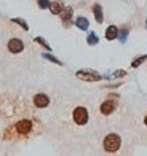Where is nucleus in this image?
<instances>
[{"mask_svg":"<svg viewBox=\"0 0 147 156\" xmlns=\"http://www.w3.org/2000/svg\"><path fill=\"white\" fill-rule=\"evenodd\" d=\"M120 145H122V139L117 134H109L104 139V150L107 153H115L120 148Z\"/></svg>","mask_w":147,"mask_h":156,"instance_id":"obj_1","label":"nucleus"},{"mask_svg":"<svg viewBox=\"0 0 147 156\" xmlns=\"http://www.w3.org/2000/svg\"><path fill=\"white\" fill-rule=\"evenodd\" d=\"M77 78L82 81H90V83H93V81H99L102 75L101 73H97L94 72V70H77Z\"/></svg>","mask_w":147,"mask_h":156,"instance_id":"obj_2","label":"nucleus"},{"mask_svg":"<svg viewBox=\"0 0 147 156\" xmlns=\"http://www.w3.org/2000/svg\"><path fill=\"white\" fill-rule=\"evenodd\" d=\"M74 121L80 126L86 124L88 123V110L85 107H77L74 110Z\"/></svg>","mask_w":147,"mask_h":156,"instance_id":"obj_3","label":"nucleus"},{"mask_svg":"<svg viewBox=\"0 0 147 156\" xmlns=\"http://www.w3.org/2000/svg\"><path fill=\"white\" fill-rule=\"evenodd\" d=\"M15 129L18 134H23V136H26V134H29L31 129H32V123L29 121V119H21V121L16 123Z\"/></svg>","mask_w":147,"mask_h":156,"instance_id":"obj_4","label":"nucleus"},{"mask_svg":"<svg viewBox=\"0 0 147 156\" xmlns=\"http://www.w3.org/2000/svg\"><path fill=\"white\" fill-rule=\"evenodd\" d=\"M114 99H117V97H110L109 101H106V102L101 104V113H102V115H110V113L115 110L117 102L114 101Z\"/></svg>","mask_w":147,"mask_h":156,"instance_id":"obj_5","label":"nucleus"},{"mask_svg":"<svg viewBox=\"0 0 147 156\" xmlns=\"http://www.w3.org/2000/svg\"><path fill=\"white\" fill-rule=\"evenodd\" d=\"M34 105L37 108H45L50 105V99H48L46 94H35L34 96Z\"/></svg>","mask_w":147,"mask_h":156,"instance_id":"obj_6","label":"nucleus"},{"mask_svg":"<svg viewBox=\"0 0 147 156\" xmlns=\"http://www.w3.org/2000/svg\"><path fill=\"white\" fill-rule=\"evenodd\" d=\"M24 49V43L21 41L19 38H11L10 41H8V51L10 53H21Z\"/></svg>","mask_w":147,"mask_h":156,"instance_id":"obj_7","label":"nucleus"},{"mask_svg":"<svg viewBox=\"0 0 147 156\" xmlns=\"http://www.w3.org/2000/svg\"><path fill=\"white\" fill-rule=\"evenodd\" d=\"M93 15H94V18H96V23H102L104 21V15H102V8H101V5L99 3H94L93 5Z\"/></svg>","mask_w":147,"mask_h":156,"instance_id":"obj_8","label":"nucleus"},{"mask_svg":"<svg viewBox=\"0 0 147 156\" xmlns=\"http://www.w3.org/2000/svg\"><path fill=\"white\" fill-rule=\"evenodd\" d=\"M74 15V10L71 8V6H67V8H64L61 11V19H62V23L67 24V23H71V18Z\"/></svg>","mask_w":147,"mask_h":156,"instance_id":"obj_9","label":"nucleus"},{"mask_svg":"<svg viewBox=\"0 0 147 156\" xmlns=\"http://www.w3.org/2000/svg\"><path fill=\"white\" fill-rule=\"evenodd\" d=\"M62 10H64V3H62L61 0L50 3V11L53 13V15H61V11H62Z\"/></svg>","mask_w":147,"mask_h":156,"instance_id":"obj_10","label":"nucleus"},{"mask_svg":"<svg viewBox=\"0 0 147 156\" xmlns=\"http://www.w3.org/2000/svg\"><path fill=\"white\" fill-rule=\"evenodd\" d=\"M106 38L107 40H115L118 38V29L115 26H109L107 29H106Z\"/></svg>","mask_w":147,"mask_h":156,"instance_id":"obj_11","label":"nucleus"},{"mask_svg":"<svg viewBox=\"0 0 147 156\" xmlns=\"http://www.w3.org/2000/svg\"><path fill=\"white\" fill-rule=\"evenodd\" d=\"M75 26L79 27L80 30H86L88 27H90V23H88V19L86 18H83V16H79L75 21Z\"/></svg>","mask_w":147,"mask_h":156,"instance_id":"obj_12","label":"nucleus"},{"mask_svg":"<svg viewBox=\"0 0 147 156\" xmlns=\"http://www.w3.org/2000/svg\"><path fill=\"white\" fill-rule=\"evenodd\" d=\"M125 75H127V72H125V70H115V72H112V73H109V75H104L102 78L114 80V78H122V76H125Z\"/></svg>","mask_w":147,"mask_h":156,"instance_id":"obj_13","label":"nucleus"},{"mask_svg":"<svg viewBox=\"0 0 147 156\" xmlns=\"http://www.w3.org/2000/svg\"><path fill=\"white\" fill-rule=\"evenodd\" d=\"M42 58L46 59V61H50V62H53V64H58V66H62V62H61L58 58H54V56L48 54V53H43V54H42Z\"/></svg>","mask_w":147,"mask_h":156,"instance_id":"obj_14","label":"nucleus"},{"mask_svg":"<svg viewBox=\"0 0 147 156\" xmlns=\"http://www.w3.org/2000/svg\"><path fill=\"white\" fill-rule=\"evenodd\" d=\"M86 41H88V45H97V41H99V38H97V35L94 32H90V35L86 37Z\"/></svg>","mask_w":147,"mask_h":156,"instance_id":"obj_15","label":"nucleus"},{"mask_svg":"<svg viewBox=\"0 0 147 156\" xmlns=\"http://www.w3.org/2000/svg\"><path fill=\"white\" fill-rule=\"evenodd\" d=\"M11 23H15V24L21 26L24 30H29V26H27V23H26L24 19H21V18H13V19H11Z\"/></svg>","mask_w":147,"mask_h":156,"instance_id":"obj_16","label":"nucleus"},{"mask_svg":"<svg viewBox=\"0 0 147 156\" xmlns=\"http://www.w3.org/2000/svg\"><path fill=\"white\" fill-rule=\"evenodd\" d=\"M145 61H147V54L139 56V58H138L136 61H133V62H131V67H133V69H136V67H139V66H141L142 62H145Z\"/></svg>","mask_w":147,"mask_h":156,"instance_id":"obj_17","label":"nucleus"},{"mask_svg":"<svg viewBox=\"0 0 147 156\" xmlns=\"http://www.w3.org/2000/svg\"><path fill=\"white\" fill-rule=\"evenodd\" d=\"M118 38H120L122 43H125V41H127V38H128V29H127V27L118 32Z\"/></svg>","mask_w":147,"mask_h":156,"instance_id":"obj_18","label":"nucleus"},{"mask_svg":"<svg viewBox=\"0 0 147 156\" xmlns=\"http://www.w3.org/2000/svg\"><path fill=\"white\" fill-rule=\"evenodd\" d=\"M35 43L42 45V46H43L45 49H51V48H50V45L46 43V40H43V38H42V37H35Z\"/></svg>","mask_w":147,"mask_h":156,"instance_id":"obj_19","label":"nucleus"},{"mask_svg":"<svg viewBox=\"0 0 147 156\" xmlns=\"http://www.w3.org/2000/svg\"><path fill=\"white\" fill-rule=\"evenodd\" d=\"M39 6L40 8H50V2H48V0H39Z\"/></svg>","mask_w":147,"mask_h":156,"instance_id":"obj_20","label":"nucleus"},{"mask_svg":"<svg viewBox=\"0 0 147 156\" xmlns=\"http://www.w3.org/2000/svg\"><path fill=\"white\" fill-rule=\"evenodd\" d=\"M144 124H145V126H147V116H145V118H144Z\"/></svg>","mask_w":147,"mask_h":156,"instance_id":"obj_21","label":"nucleus"},{"mask_svg":"<svg viewBox=\"0 0 147 156\" xmlns=\"http://www.w3.org/2000/svg\"><path fill=\"white\" fill-rule=\"evenodd\" d=\"M145 27H147V21H145Z\"/></svg>","mask_w":147,"mask_h":156,"instance_id":"obj_22","label":"nucleus"}]
</instances>
